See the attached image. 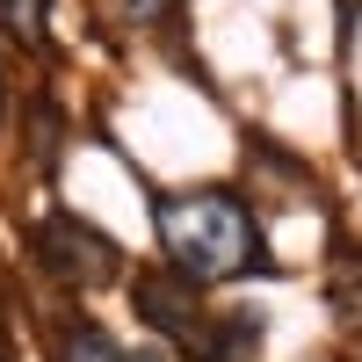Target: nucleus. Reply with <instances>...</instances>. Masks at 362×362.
Masks as SVG:
<instances>
[{
  "mask_svg": "<svg viewBox=\"0 0 362 362\" xmlns=\"http://www.w3.org/2000/svg\"><path fill=\"white\" fill-rule=\"evenodd\" d=\"M160 247L189 283H232L261 268V225L232 189H189L160 196Z\"/></svg>",
  "mask_w": 362,
  "mask_h": 362,
  "instance_id": "nucleus-1",
  "label": "nucleus"
},
{
  "mask_svg": "<svg viewBox=\"0 0 362 362\" xmlns=\"http://www.w3.org/2000/svg\"><path fill=\"white\" fill-rule=\"evenodd\" d=\"M58 362H153V355L116 348L102 326H66V341H58Z\"/></svg>",
  "mask_w": 362,
  "mask_h": 362,
  "instance_id": "nucleus-3",
  "label": "nucleus"
},
{
  "mask_svg": "<svg viewBox=\"0 0 362 362\" xmlns=\"http://www.w3.org/2000/svg\"><path fill=\"white\" fill-rule=\"evenodd\" d=\"M0 29H8L15 44H29V51H44V37H51V0H0Z\"/></svg>",
  "mask_w": 362,
  "mask_h": 362,
  "instance_id": "nucleus-4",
  "label": "nucleus"
},
{
  "mask_svg": "<svg viewBox=\"0 0 362 362\" xmlns=\"http://www.w3.org/2000/svg\"><path fill=\"white\" fill-rule=\"evenodd\" d=\"M0 116H8V87H0Z\"/></svg>",
  "mask_w": 362,
  "mask_h": 362,
  "instance_id": "nucleus-5",
  "label": "nucleus"
},
{
  "mask_svg": "<svg viewBox=\"0 0 362 362\" xmlns=\"http://www.w3.org/2000/svg\"><path fill=\"white\" fill-rule=\"evenodd\" d=\"M37 268H51L66 290H95V283H109L116 268H124V247H116L109 232H95V225H80L73 210H51V218L37 225Z\"/></svg>",
  "mask_w": 362,
  "mask_h": 362,
  "instance_id": "nucleus-2",
  "label": "nucleus"
}]
</instances>
